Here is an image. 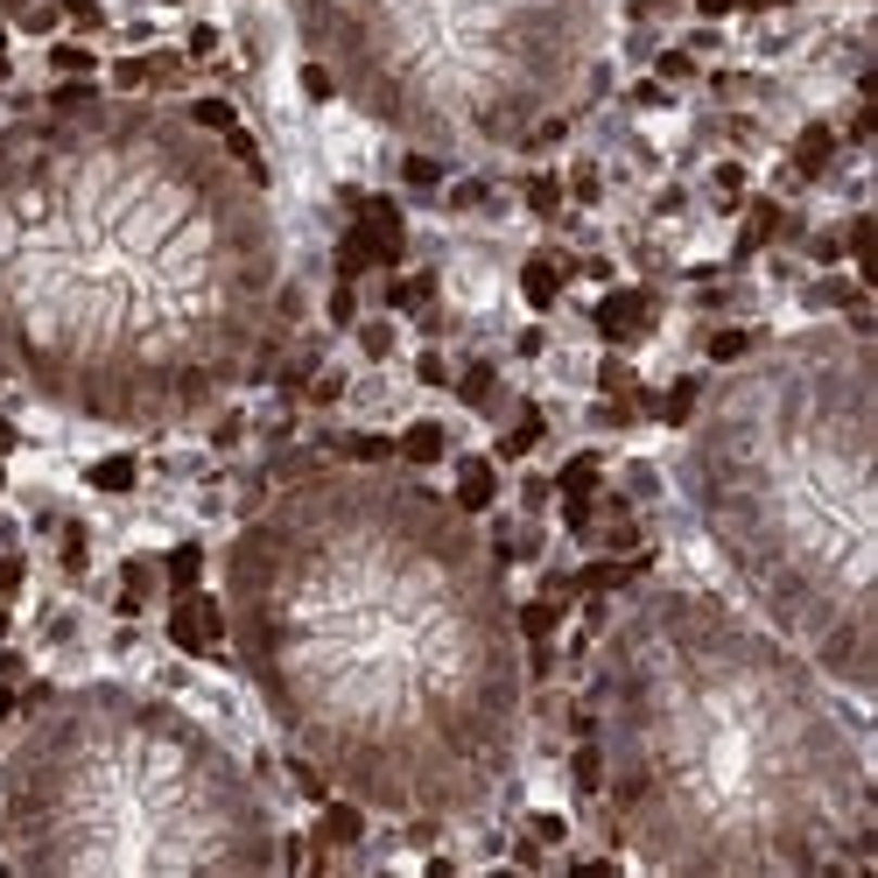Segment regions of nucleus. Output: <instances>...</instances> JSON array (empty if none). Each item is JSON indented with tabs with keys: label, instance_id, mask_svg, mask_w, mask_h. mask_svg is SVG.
<instances>
[{
	"label": "nucleus",
	"instance_id": "1",
	"mask_svg": "<svg viewBox=\"0 0 878 878\" xmlns=\"http://www.w3.org/2000/svg\"><path fill=\"white\" fill-rule=\"evenodd\" d=\"M226 647L281 746L394 823H471L513 787L527 647L499 556L394 465H303L226 542Z\"/></svg>",
	"mask_w": 878,
	"mask_h": 878
},
{
	"label": "nucleus",
	"instance_id": "2",
	"mask_svg": "<svg viewBox=\"0 0 878 878\" xmlns=\"http://www.w3.org/2000/svg\"><path fill=\"white\" fill-rule=\"evenodd\" d=\"M289 338V253L218 133L162 99L56 92L0 127V366L106 429H183Z\"/></svg>",
	"mask_w": 878,
	"mask_h": 878
},
{
	"label": "nucleus",
	"instance_id": "3",
	"mask_svg": "<svg viewBox=\"0 0 878 878\" xmlns=\"http://www.w3.org/2000/svg\"><path fill=\"white\" fill-rule=\"evenodd\" d=\"M598 794L639 865L682 878H801L871 857L857 724L801 647L731 598L653 584L590 667Z\"/></svg>",
	"mask_w": 878,
	"mask_h": 878
},
{
	"label": "nucleus",
	"instance_id": "4",
	"mask_svg": "<svg viewBox=\"0 0 878 878\" xmlns=\"http://www.w3.org/2000/svg\"><path fill=\"white\" fill-rule=\"evenodd\" d=\"M878 352L865 317L752 345L682 422V499L815 675L871 696Z\"/></svg>",
	"mask_w": 878,
	"mask_h": 878
},
{
	"label": "nucleus",
	"instance_id": "5",
	"mask_svg": "<svg viewBox=\"0 0 878 878\" xmlns=\"http://www.w3.org/2000/svg\"><path fill=\"white\" fill-rule=\"evenodd\" d=\"M0 857L42 878L275 871L281 837L253 773L169 696L56 689L0 752Z\"/></svg>",
	"mask_w": 878,
	"mask_h": 878
},
{
	"label": "nucleus",
	"instance_id": "6",
	"mask_svg": "<svg viewBox=\"0 0 878 878\" xmlns=\"http://www.w3.org/2000/svg\"><path fill=\"white\" fill-rule=\"evenodd\" d=\"M309 64L422 155L548 141L590 92L605 0H289Z\"/></svg>",
	"mask_w": 878,
	"mask_h": 878
},
{
	"label": "nucleus",
	"instance_id": "7",
	"mask_svg": "<svg viewBox=\"0 0 878 878\" xmlns=\"http://www.w3.org/2000/svg\"><path fill=\"white\" fill-rule=\"evenodd\" d=\"M169 639H176L183 653H218V647H226V605H218V598H198V590H176Z\"/></svg>",
	"mask_w": 878,
	"mask_h": 878
},
{
	"label": "nucleus",
	"instance_id": "8",
	"mask_svg": "<svg viewBox=\"0 0 878 878\" xmlns=\"http://www.w3.org/2000/svg\"><path fill=\"white\" fill-rule=\"evenodd\" d=\"M653 331V295L647 289H612L598 303V338L605 345H639Z\"/></svg>",
	"mask_w": 878,
	"mask_h": 878
},
{
	"label": "nucleus",
	"instance_id": "9",
	"mask_svg": "<svg viewBox=\"0 0 878 878\" xmlns=\"http://www.w3.org/2000/svg\"><path fill=\"white\" fill-rule=\"evenodd\" d=\"M359 226H366V240H373L380 267H394L400 246H408V232H400V212H394L386 198H359Z\"/></svg>",
	"mask_w": 878,
	"mask_h": 878
},
{
	"label": "nucleus",
	"instance_id": "10",
	"mask_svg": "<svg viewBox=\"0 0 878 878\" xmlns=\"http://www.w3.org/2000/svg\"><path fill=\"white\" fill-rule=\"evenodd\" d=\"M493 499H499L493 457H465V465H457V506H465V513H485Z\"/></svg>",
	"mask_w": 878,
	"mask_h": 878
},
{
	"label": "nucleus",
	"instance_id": "11",
	"mask_svg": "<svg viewBox=\"0 0 878 878\" xmlns=\"http://www.w3.org/2000/svg\"><path fill=\"white\" fill-rule=\"evenodd\" d=\"M520 295H527L534 309H548L562 295V260H548V253H534L527 267H520Z\"/></svg>",
	"mask_w": 878,
	"mask_h": 878
},
{
	"label": "nucleus",
	"instance_id": "12",
	"mask_svg": "<svg viewBox=\"0 0 878 878\" xmlns=\"http://www.w3.org/2000/svg\"><path fill=\"white\" fill-rule=\"evenodd\" d=\"M394 457H400V465H408V471L436 465V457H443V429H436V422H415V429H400Z\"/></svg>",
	"mask_w": 878,
	"mask_h": 878
},
{
	"label": "nucleus",
	"instance_id": "13",
	"mask_svg": "<svg viewBox=\"0 0 878 878\" xmlns=\"http://www.w3.org/2000/svg\"><path fill=\"white\" fill-rule=\"evenodd\" d=\"M162 576H169L176 590H198V576H204V548H198V542H176L169 562H162Z\"/></svg>",
	"mask_w": 878,
	"mask_h": 878
},
{
	"label": "nucleus",
	"instance_id": "14",
	"mask_svg": "<svg viewBox=\"0 0 878 878\" xmlns=\"http://www.w3.org/2000/svg\"><path fill=\"white\" fill-rule=\"evenodd\" d=\"M556 493L562 499H590L598 493V457H570V465L556 471Z\"/></svg>",
	"mask_w": 878,
	"mask_h": 878
},
{
	"label": "nucleus",
	"instance_id": "15",
	"mask_svg": "<svg viewBox=\"0 0 878 878\" xmlns=\"http://www.w3.org/2000/svg\"><path fill=\"white\" fill-rule=\"evenodd\" d=\"M169 56H127L120 71H113V85H120V92H141V85H155V78H169Z\"/></svg>",
	"mask_w": 878,
	"mask_h": 878
},
{
	"label": "nucleus",
	"instance_id": "16",
	"mask_svg": "<svg viewBox=\"0 0 878 878\" xmlns=\"http://www.w3.org/2000/svg\"><path fill=\"white\" fill-rule=\"evenodd\" d=\"M85 479H92L99 493H133V479H141V465H133V457H99V465L85 471Z\"/></svg>",
	"mask_w": 878,
	"mask_h": 878
},
{
	"label": "nucleus",
	"instance_id": "17",
	"mask_svg": "<svg viewBox=\"0 0 878 878\" xmlns=\"http://www.w3.org/2000/svg\"><path fill=\"white\" fill-rule=\"evenodd\" d=\"M359 829H366V809H359V801H338V809L323 815V843H359Z\"/></svg>",
	"mask_w": 878,
	"mask_h": 878
},
{
	"label": "nucleus",
	"instance_id": "18",
	"mask_svg": "<svg viewBox=\"0 0 878 878\" xmlns=\"http://www.w3.org/2000/svg\"><path fill=\"white\" fill-rule=\"evenodd\" d=\"M696 394H703V380H675V386H667V400H661V422L667 429H682V422H689V415H696Z\"/></svg>",
	"mask_w": 878,
	"mask_h": 878
},
{
	"label": "nucleus",
	"instance_id": "19",
	"mask_svg": "<svg viewBox=\"0 0 878 878\" xmlns=\"http://www.w3.org/2000/svg\"><path fill=\"white\" fill-rule=\"evenodd\" d=\"M534 443H542V408H527L513 429H506V436H499V457H527Z\"/></svg>",
	"mask_w": 878,
	"mask_h": 878
},
{
	"label": "nucleus",
	"instance_id": "20",
	"mask_svg": "<svg viewBox=\"0 0 878 878\" xmlns=\"http://www.w3.org/2000/svg\"><path fill=\"white\" fill-rule=\"evenodd\" d=\"M148 590H155V570H148V562H127L120 570V612H141Z\"/></svg>",
	"mask_w": 878,
	"mask_h": 878
},
{
	"label": "nucleus",
	"instance_id": "21",
	"mask_svg": "<svg viewBox=\"0 0 878 878\" xmlns=\"http://www.w3.org/2000/svg\"><path fill=\"white\" fill-rule=\"evenodd\" d=\"M829 148H837V133H829V127H809V133H801V148H794V162H801V169H829Z\"/></svg>",
	"mask_w": 878,
	"mask_h": 878
},
{
	"label": "nucleus",
	"instance_id": "22",
	"mask_svg": "<svg viewBox=\"0 0 878 878\" xmlns=\"http://www.w3.org/2000/svg\"><path fill=\"white\" fill-rule=\"evenodd\" d=\"M633 576H639L633 562H590L576 584H584V590H619V584H633Z\"/></svg>",
	"mask_w": 878,
	"mask_h": 878
},
{
	"label": "nucleus",
	"instance_id": "23",
	"mask_svg": "<svg viewBox=\"0 0 878 878\" xmlns=\"http://www.w3.org/2000/svg\"><path fill=\"white\" fill-rule=\"evenodd\" d=\"M190 120H198L204 133H218V141H226V133L240 127V120H232V106H226V99H198V106H190Z\"/></svg>",
	"mask_w": 878,
	"mask_h": 878
},
{
	"label": "nucleus",
	"instance_id": "24",
	"mask_svg": "<svg viewBox=\"0 0 878 878\" xmlns=\"http://www.w3.org/2000/svg\"><path fill=\"white\" fill-rule=\"evenodd\" d=\"M400 176H408V190H436V176H443V155H422V148H415V155L400 162Z\"/></svg>",
	"mask_w": 878,
	"mask_h": 878
},
{
	"label": "nucleus",
	"instance_id": "25",
	"mask_svg": "<svg viewBox=\"0 0 878 878\" xmlns=\"http://www.w3.org/2000/svg\"><path fill=\"white\" fill-rule=\"evenodd\" d=\"M752 345H759L752 331H717V338H710V359H717V366H731V359H746Z\"/></svg>",
	"mask_w": 878,
	"mask_h": 878
},
{
	"label": "nucleus",
	"instance_id": "26",
	"mask_svg": "<svg viewBox=\"0 0 878 878\" xmlns=\"http://www.w3.org/2000/svg\"><path fill=\"white\" fill-rule=\"evenodd\" d=\"M513 619H520V633H527V639L556 633V605H527V612H513Z\"/></svg>",
	"mask_w": 878,
	"mask_h": 878
},
{
	"label": "nucleus",
	"instance_id": "27",
	"mask_svg": "<svg viewBox=\"0 0 878 878\" xmlns=\"http://www.w3.org/2000/svg\"><path fill=\"white\" fill-rule=\"evenodd\" d=\"M527 204H534V212H556V204H562V183H556V176H534V183H527Z\"/></svg>",
	"mask_w": 878,
	"mask_h": 878
},
{
	"label": "nucleus",
	"instance_id": "28",
	"mask_svg": "<svg viewBox=\"0 0 878 878\" xmlns=\"http://www.w3.org/2000/svg\"><path fill=\"white\" fill-rule=\"evenodd\" d=\"M50 64H56V71H78V78H85V71H92V56H85V50H71V42H56V50H50Z\"/></svg>",
	"mask_w": 878,
	"mask_h": 878
},
{
	"label": "nucleus",
	"instance_id": "29",
	"mask_svg": "<svg viewBox=\"0 0 878 878\" xmlns=\"http://www.w3.org/2000/svg\"><path fill=\"white\" fill-rule=\"evenodd\" d=\"M14 590H22V556L0 548V598H14Z\"/></svg>",
	"mask_w": 878,
	"mask_h": 878
},
{
	"label": "nucleus",
	"instance_id": "30",
	"mask_svg": "<svg viewBox=\"0 0 878 878\" xmlns=\"http://www.w3.org/2000/svg\"><path fill=\"white\" fill-rule=\"evenodd\" d=\"M465 400H493V373H485V366H471V373H465Z\"/></svg>",
	"mask_w": 878,
	"mask_h": 878
},
{
	"label": "nucleus",
	"instance_id": "31",
	"mask_svg": "<svg viewBox=\"0 0 878 878\" xmlns=\"http://www.w3.org/2000/svg\"><path fill=\"white\" fill-rule=\"evenodd\" d=\"M851 253L865 260V275H871V218H857V226H851Z\"/></svg>",
	"mask_w": 878,
	"mask_h": 878
},
{
	"label": "nucleus",
	"instance_id": "32",
	"mask_svg": "<svg viewBox=\"0 0 878 878\" xmlns=\"http://www.w3.org/2000/svg\"><path fill=\"white\" fill-rule=\"evenodd\" d=\"M429 295V281H394V309H415Z\"/></svg>",
	"mask_w": 878,
	"mask_h": 878
},
{
	"label": "nucleus",
	"instance_id": "33",
	"mask_svg": "<svg viewBox=\"0 0 878 878\" xmlns=\"http://www.w3.org/2000/svg\"><path fill=\"white\" fill-rule=\"evenodd\" d=\"M562 520H570V527L584 534V527H590V499H562Z\"/></svg>",
	"mask_w": 878,
	"mask_h": 878
},
{
	"label": "nucleus",
	"instance_id": "34",
	"mask_svg": "<svg viewBox=\"0 0 878 878\" xmlns=\"http://www.w3.org/2000/svg\"><path fill=\"white\" fill-rule=\"evenodd\" d=\"M689 71H696V64H689L682 50H667V56H661V78H689Z\"/></svg>",
	"mask_w": 878,
	"mask_h": 878
},
{
	"label": "nucleus",
	"instance_id": "35",
	"mask_svg": "<svg viewBox=\"0 0 878 878\" xmlns=\"http://www.w3.org/2000/svg\"><path fill=\"white\" fill-rule=\"evenodd\" d=\"M303 85H309V99H331V92H338V85H331V78H323V71H317V64H309V71H303Z\"/></svg>",
	"mask_w": 878,
	"mask_h": 878
},
{
	"label": "nucleus",
	"instance_id": "36",
	"mask_svg": "<svg viewBox=\"0 0 878 878\" xmlns=\"http://www.w3.org/2000/svg\"><path fill=\"white\" fill-rule=\"evenodd\" d=\"M773 226H780V218H773V212H759V218H752V226H746V246H759V240H766V232H773Z\"/></svg>",
	"mask_w": 878,
	"mask_h": 878
},
{
	"label": "nucleus",
	"instance_id": "37",
	"mask_svg": "<svg viewBox=\"0 0 878 878\" xmlns=\"http://www.w3.org/2000/svg\"><path fill=\"white\" fill-rule=\"evenodd\" d=\"M71 14H78V22H99V0H71Z\"/></svg>",
	"mask_w": 878,
	"mask_h": 878
},
{
	"label": "nucleus",
	"instance_id": "38",
	"mask_svg": "<svg viewBox=\"0 0 878 878\" xmlns=\"http://www.w3.org/2000/svg\"><path fill=\"white\" fill-rule=\"evenodd\" d=\"M36 8V0H0V22H8V14H28Z\"/></svg>",
	"mask_w": 878,
	"mask_h": 878
},
{
	"label": "nucleus",
	"instance_id": "39",
	"mask_svg": "<svg viewBox=\"0 0 878 878\" xmlns=\"http://www.w3.org/2000/svg\"><path fill=\"white\" fill-rule=\"evenodd\" d=\"M696 8H703V14H731L738 0H696Z\"/></svg>",
	"mask_w": 878,
	"mask_h": 878
},
{
	"label": "nucleus",
	"instance_id": "40",
	"mask_svg": "<svg viewBox=\"0 0 878 878\" xmlns=\"http://www.w3.org/2000/svg\"><path fill=\"white\" fill-rule=\"evenodd\" d=\"M0 450H14V422H8V415H0Z\"/></svg>",
	"mask_w": 878,
	"mask_h": 878
},
{
	"label": "nucleus",
	"instance_id": "41",
	"mask_svg": "<svg viewBox=\"0 0 878 878\" xmlns=\"http://www.w3.org/2000/svg\"><path fill=\"white\" fill-rule=\"evenodd\" d=\"M8 71H14V64H8V36H0V85H8Z\"/></svg>",
	"mask_w": 878,
	"mask_h": 878
},
{
	"label": "nucleus",
	"instance_id": "42",
	"mask_svg": "<svg viewBox=\"0 0 878 878\" xmlns=\"http://www.w3.org/2000/svg\"><path fill=\"white\" fill-rule=\"evenodd\" d=\"M8 710H14V689H8V682H0V717H8Z\"/></svg>",
	"mask_w": 878,
	"mask_h": 878
},
{
	"label": "nucleus",
	"instance_id": "43",
	"mask_svg": "<svg viewBox=\"0 0 878 878\" xmlns=\"http://www.w3.org/2000/svg\"><path fill=\"white\" fill-rule=\"evenodd\" d=\"M0 633H8V619H0Z\"/></svg>",
	"mask_w": 878,
	"mask_h": 878
},
{
	"label": "nucleus",
	"instance_id": "44",
	"mask_svg": "<svg viewBox=\"0 0 878 878\" xmlns=\"http://www.w3.org/2000/svg\"><path fill=\"white\" fill-rule=\"evenodd\" d=\"M0 380H8V366H0Z\"/></svg>",
	"mask_w": 878,
	"mask_h": 878
},
{
	"label": "nucleus",
	"instance_id": "45",
	"mask_svg": "<svg viewBox=\"0 0 878 878\" xmlns=\"http://www.w3.org/2000/svg\"><path fill=\"white\" fill-rule=\"evenodd\" d=\"M0 479H8V471H0Z\"/></svg>",
	"mask_w": 878,
	"mask_h": 878
}]
</instances>
